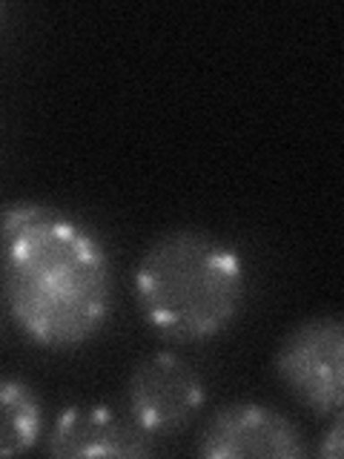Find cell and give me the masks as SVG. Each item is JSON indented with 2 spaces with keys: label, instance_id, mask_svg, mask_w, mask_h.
<instances>
[{
  "label": "cell",
  "instance_id": "9",
  "mask_svg": "<svg viewBox=\"0 0 344 459\" xmlns=\"http://www.w3.org/2000/svg\"><path fill=\"white\" fill-rule=\"evenodd\" d=\"M0 18H4V6H0Z\"/></svg>",
  "mask_w": 344,
  "mask_h": 459
},
{
  "label": "cell",
  "instance_id": "6",
  "mask_svg": "<svg viewBox=\"0 0 344 459\" xmlns=\"http://www.w3.org/2000/svg\"><path fill=\"white\" fill-rule=\"evenodd\" d=\"M43 451L61 459L81 456H152L155 437L129 413L107 405H72L57 413Z\"/></svg>",
  "mask_w": 344,
  "mask_h": 459
},
{
  "label": "cell",
  "instance_id": "1",
  "mask_svg": "<svg viewBox=\"0 0 344 459\" xmlns=\"http://www.w3.org/2000/svg\"><path fill=\"white\" fill-rule=\"evenodd\" d=\"M0 284L12 322L49 351L78 348L109 316L104 244L43 201H18L0 212Z\"/></svg>",
  "mask_w": 344,
  "mask_h": 459
},
{
  "label": "cell",
  "instance_id": "5",
  "mask_svg": "<svg viewBox=\"0 0 344 459\" xmlns=\"http://www.w3.org/2000/svg\"><path fill=\"white\" fill-rule=\"evenodd\" d=\"M195 451L207 459H301L307 445L298 425L262 402H233L215 411L201 428Z\"/></svg>",
  "mask_w": 344,
  "mask_h": 459
},
{
  "label": "cell",
  "instance_id": "4",
  "mask_svg": "<svg viewBox=\"0 0 344 459\" xmlns=\"http://www.w3.org/2000/svg\"><path fill=\"white\" fill-rule=\"evenodd\" d=\"M204 405V382L178 353H150L126 377V413L152 437L186 428Z\"/></svg>",
  "mask_w": 344,
  "mask_h": 459
},
{
  "label": "cell",
  "instance_id": "7",
  "mask_svg": "<svg viewBox=\"0 0 344 459\" xmlns=\"http://www.w3.org/2000/svg\"><path fill=\"white\" fill-rule=\"evenodd\" d=\"M43 437V402L23 379L0 377V456H21Z\"/></svg>",
  "mask_w": 344,
  "mask_h": 459
},
{
  "label": "cell",
  "instance_id": "3",
  "mask_svg": "<svg viewBox=\"0 0 344 459\" xmlns=\"http://www.w3.org/2000/svg\"><path fill=\"white\" fill-rule=\"evenodd\" d=\"M276 377L290 396L319 416L341 411L344 399V325L336 313L298 322L276 351Z\"/></svg>",
  "mask_w": 344,
  "mask_h": 459
},
{
  "label": "cell",
  "instance_id": "8",
  "mask_svg": "<svg viewBox=\"0 0 344 459\" xmlns=\"http://www.w3.org/2000/svg\"><path fill=\"white\" fill-rule=\"evenodd\" d=\"M341 451H344V422H341V413H333V422H330L327 434L319 442V456L339 459Z\"/></svg>",
  "mask_w": 344,
  "mask_h": 459
},
{
  "label": "cell",
  "instance_id": "2",
  "mask_svg": "<svg viewBox=\"0 0 344 459\" xmlns=\"http://www.w3.org/2000/svg\"><path fill=\"white\" fill-rule=\"evenodd\" d=\"M247 296L238 253L207 230L178 227L158 236L135 267V301L164 339L201 342L236 322Z\"/></svg>",
  "mask_w": 344,
  "mask_h": 459
}]
</instances>
